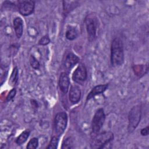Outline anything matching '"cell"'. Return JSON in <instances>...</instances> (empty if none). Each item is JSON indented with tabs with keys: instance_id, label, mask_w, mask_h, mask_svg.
I'll use <instances>...</instances> for the list:
<instances>
[{
	"instance_id": "6da1fadb",
	"label": "cell",
	"mask_w": 149,
	"mask_h": 149,
	"mask_svg": "<svg viewBox=\"0 0 149 149\" xmlns=\"http://www.w3.org/2000/svg\"><path fill=\"white\" fill-rule=\"evenodd\" d=\"M123 45L122 40L116 37L112 42L111 47V64L113 67L121 66L124 62Z\"/></svg>"
},
{
	"instance_id": "7a4b0ae2",
	"label": "cell",
	"mask_w": 149,
	"mask_h": 149,
	"mask_svg": "<svg viewBox=\"0 0 149 149\" xmlns=\"http://www.w3.org/2000/svg\"><path fill=\"white\" fill-rule=\"evenodd\" d=\"M113 134L111 132H104L93 136L90 143L91 148H102L113 139Z\"/></svg>"
},
{
	"instance_id": "3957f363",
	"label": "cell",
	"mask_w": 149,
	"mask_h": 149,
	"mask_svg": "<svg viewBox=\"0 0 149 149\" xmlns=\"http://www.w3.org/2000/svg\"><path fill=\"white\" fill-rule=\"evenodd\" d=\"M141 116V107L140 105L134 106L128 114V127L129 133H132L139 125Z\"/></svg>"
},
{
	"instance_id": "277c9868",
	"label": "cell",
	"mask_w": 149,
	"mask_h": 149,
	"mask_svg": "<svg viewBox=\"0 0 149 149\" xmlns=\"http://www.w3.org/2000/svg\"><path fill=\"white\" fill-rule=\"evenodd\" d=\"M105 120V114L102 108H100L95 112L91 122V130L94 136L97 134L102 127Z\"/></svg>"
},
{
	"instance_id": "5b68a950",
	"label": "cell",
	"mask_w": 149,
	"mask_h": 149,
	"mask_svg": "<svg viewBox=\"0 0 149 149\" xmlns=\"http://www.w3.org/2000/svg\"><path fill=\"white\" fill-rule=\"evenodd\" d=\"M86 30L89 41H93L96 37L98 21L97 17L93 15H87L85 19Z\"/></svg>"
},
{
	"instance_id": "8992f818",
	"label": "cell",
	"mask_w": 149,
	"mask_h": 149,
	"mask_svg": "<svg viewBox=\"0 0 149 149\" xmlns=\"http://www.w3.org/2000/svg\"><path fill=\"white\" fill-rule=\"evenodd\" d=\"M68 115L65 112H58L55 117L54 127L58 136H61L65 132L68 124Z\"/></svg>"
},
{
	"instance_id": "52a82bcc",
	"label": "cell",
	"mask_w": 149,
	"mask_h": 149,
	"mask_svg": "<svg viewBox=\"0 0 149 149\" xmlns=\"http://www.w3.org/2000/svg\"><path fill=\"white\" fill-rule=\"evenodd\" d=\"M17 9L19 13L24 16L32 14L34 10L35 2L33 1H17Z\"/></svg>"
},
{
	"instance_id": "ba28073f",
	"label": "cell",
	"mask_w": 149,
	"mask_h": 149,
	"mask_svg": "<svg viewBox=\"0 0 149 149\" xmlns=\"http://www.w3.org/2000/svg\"><path fill=\"white\" fill-rule=\"evenodd\" d=\"M72 77L73 80L77 83H82L84 82L87 77V72L86 66L83 64L79 65L73 72Z\"/></svg>"
},
{
	"instance_id": "9c48e42d",
	"label": "cell",
	"mask_w": 149,
	"mask_h": 149,
	"mask_svg": "<svg viewBox=\"0 0 149 149\" xmlns=\"http://www.w3.org/2000/svg\"><path fill=\"white\" fill-rule=\"evenodd\" d=\"M58 85L62 93L64 94L68 93L70 85V79L67 73L62 72L61 73L59 78Z\"/></svg>"
},
{
	"instance_id": "30bf717a",
	"label": "cell",
	"mask_w": 149,
	"mask_h": 149,
	"mask_svg": "<svg viewBox=\"0 0 149 149\" xmlns=\"http://www.w3.org/2000/svg\"><path fill=\"white\" fill-rule=\"evenodd\" d=\"M79 58L74 54L72 52L68 54L65 57L63 62L65 68L68 70H70L74 65H76L79 62Z\"/></svg>"
},
{
	"instance_id": "8fae6325",
	"label": "cell",
	"mask_w": 149,
	"mask_h": 149,
	"mask_svg": "<svg viewBox=\"0 0 149 149\" xmlns=\"http://www.w3.org/2000/svg\"><path fill=\"white\" fill-rule=\"evenodd\" d=\"M81 90L79 86L73 85L72 86L69 93V98L73 104L77 103L81 98Z\"/></svg>"
},
{
	"instance_id": "7c38bea8",
	"label": "cell",
	"mask_w": 149,
	"mask_h": 149,
	"mask_svg": "<svg viewBox=\"0 0 149 149\" xmlns=\"http://www.w3.org/2000/svg\"><path fill=\"white\" fill-rule=\"evenodd\" d=\"M108 84H99L94 87H93L91 90L90 91L86 97V101H88L90 99L94 97L95 95L103 93L108 88Z\"/></svg>"
},
{
	"instance_id": "4fadbf2b",
	"label": "cell",
	"mask_w": 149,
	"mask_h": 149,
	"mask_svg": "<svg viewBox=\"0 0 149 149\" xmlns=\"http://www.w3.org/2000/svg\"><path fill=\"white\" fill-rule=\"evenodd\" d=\"M13 26L16 36L17 38H20L23 31V21L20 17H16L13 21Z\"/></svg>"
},
{
	"instance_id": "5bb4252c",
	"label": "cell",
	"mask_w": 149,
	"mask_h": 149,
	"mask_svg": "<svg viewBox=\"0 0 149 149\" xmlns=\"http://www.w3.org/2000/svg\"><path fill=\"white\" fill-rule=\"evenodd\" d=\"M79 36V31L76 28L72 26H69L66 31V38L69 40H73Z\"/></svg>"
},
{
	"instance_id": "9a60e30c",
	"label": "cell",
	"mask_w": 149,
	"mask_h": 149,
	"mask_svg": "<svg viewBox=\"0 0 149 149\" xmlns=\"http://www.w3.org/2000/svg\"><path fill=\"white\" fill-rule=\"evenodd\" d=\"M30 134V130L29 129L25 130L24 132H23L16 139V143L18 145H21L26 142V141L27 140L28 137H29Z\"/></svg>"
},
{
	"instance_id": "2e32d148",
	"label": "cell",
	"mask_w": 149,
	"mask_h": 149,
	"mask_svg": "<svg viewBox=\"0 0 149 149\" xmlns=\"http://www.w3.org/2000/svg\"><path fill=\"white\" fill-rule=\"evenodd\" d=\"M18 80V69L17 67H15L11 73L9 80V83L10 84V86H15Z\"/></svg>"
},
{
	"instance_id": "e0dca14e",
	"label": "cell",
	"mask_w": 149,
	"mask_h": 149,
	"mask_svg": "<svg viewBox=\"0 0 149 149\" xmlns=\"http://www.w3.org/2000/svg\"><path fill=\"white\" fill-rule=\"evenodd\" d=\"M73 141L71 137H69L65 139L62 144L61 148L62 149H69V148H73Z\"/></svg>"
},
{
	"instance_id": "ac0fdd59",
	"label": "cell",
	"mask_w": 149,
	"mask_h": 149,
	"mask_svg": "<svg viewBox=\"0 0 149 149\" xmlns=\"http://www.w3.org/2000/svg\"><path fill=\"white\" fill-rule=\"evenodd\" d=\"M58 143H59V139L57 136H53L49 143L48 146L47 147V148L48 149H55L58 147Z\"/></svg>"
},
{
	"instance_id": "d6986e66",
	"label": "cell",
	"mask_w": 149,
	"mask_h": 149,
	"mask_svg": "<svg viewBox=\"0 0 149 149\" xmlns=\"http://www.w3.org/2000/svg\"><path fill=\"white\" fill-rule=\"evenodd\" d=\"M38 146V140L36 137L32 138L28 142L26 148L29 149H35Z\"/></svg>"
},
{
	"instance_id": "ffe728a7",
	"label": "cell",
	"mask_w": 149,
	"mask_h": 149,
	"mask_svg": "<svg viewBox=\"0 0 149 149\" xmlns=\"http://www.w3.org/2000/svg\"><path fill=\"white\" fill-rule=\"evenodd\" d=\"M30 63L31 66L34 69H38L40 66V64L39 61L33 56V55H30Z\"/></svg>"
},
{
	"instance_id": "44dd1931",
	"label": "cell",
	"mask_w": 149,
	"mask_h": 149,
	"mask_svg": "<svg viewBox=\"0 0 149 149\" xmlns=\"http://www.w3.org/2000/svg\"><path fill=\"white\" fill-rule=\"evenodd\" d=\"M50 42V39L48 36H44L41 37L38 41V44L40 45H46Z\"/></svg>"
},
{
	"instance_id": "7402d4cb",
	"label": "cell",
	"mask_w": 149,
	"mask_h": 149,
	"mask_svg": "<svg viewBox=\"0 0 149 149\" xmlns=\"http://www.w3.org/2000/svg\"><path fill=\"white\" fill-rule=\"evenodd\" d=\"M16 90L15 88H12L9 93L7 97H6V100L8 101H9L10 100H12L14 97L16 95Z\"/></svg>"
},
{
	"instance_id": "603a6c76",
	"label": "cell",
	"mask_w": 149,
	"mask_h": 149,
	"mask_svg": "<svg viewBox=\"0 0 149 149\" xmlns=\"http://www.w3.org/2000/svg\"><path fill=\"white\" fill-rule=\"evenodd\" d=\"M140 133L143 136H146L148 135V126H147L146 127L142 129L140 131Z\"/></svg>"
}]
</instances>
